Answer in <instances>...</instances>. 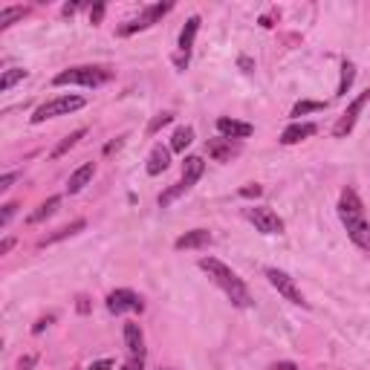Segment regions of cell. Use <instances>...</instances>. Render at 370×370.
I'll return each instance as SVG.
<instances>
[{"instance_id":"cell-18","label":"cell","mask_w":370,"mask_h":370,"mask_svg":"<svg viewBox=\"0 0 370 370\" xmlns=\"http://www.w3.org/2000/svg\"><path fill=\"white\" fill-rule=\"evenodd\" d=\"M93 174H95V162H84L79 171H72V174H70L67 191H70V194H79V191L93 180Z\"/></svg>"},{"instance_id":"cell-25","label":"cell","mask_w":370,"mask_h":370,"mask_svg":"<svg viewBox=\"0 0 370 370\" xmlns=\"http://www.w3.org/2000/svg\"><path fill=\"white\" fill-rule=\"evenodd\" d=\"M353 79H356V70H353V64H350V61H344V64H341V82H339V90H336V95H347V90H350V84H353Z\"/></svg>"},{"instance_id":"cell-28","label":"cell","mask_w":370,"mask_h":370,"mask_svg":"<svg viewBox=\"0 0 370 370\" xmlns=\"http://www.w3.org/2000/svg\"><path fill=\"white\" fill-rule=\"evenodd\" d=\"M15 211H17V203H6L3 214H0V226H9V220L15 217Z\"/></svg>"},{"instance_id":"cell-2","label":"cell","mask_w":370,"mask_h":370,"mask_svg":"<svg viewBox=\"0 0 370 370\" xmlns=\"http://www.w3.org/2000/svg\"><path fill=\"white\" fill-rule=\"evenodd\" d=\"M339 217L347 229V238L353 240L359 249L370 252V223L364 217V206L353 188H344L339 197Z\"/></svg>"},{"instance_id":"cell-34","label":"cell","mask_w":370,"mask_h":370,"mask_svg":"<svg viewBox=\"0 0 370 370\" xmlns=\"http://www.w3.org/2000/svg\"><path fill=\"white\" fill-rule=\"evenodd\" d=\"M12 246H15V238H6L3 243H0V255H9Z\"/></svg>"},{"instance_id":"cell-17","label":"cell","mask_w":370,"mask_h":370,"mask_svg":"<svg viewBox=\"0 0 370 370\" xmlns=\"http://www.w3.org/2000/svg\"><path fill=\"white\" fill-rule=\"evenodd\" d=\"M171 165V148H162V145H153L151 151V157H148V165L145 171L151 174V177H160V174Z\"/></svg>"},{"instance_id":"cell-10","label":"cell","mask_w":370,"mask_h":370,"mask_svg":"<svg viewBox=\"0 0 370 370\" xmlns=\"http://www.w3.org/2000/svg\"><path fill=\"white\" fill-rule=\"evenodd\" d=\"M107 309L113 316H122V313H142L145 301L136 295L133 289H113L107 295Z\"/></svg>"},{"instance_id":"cell-21","label":"cell","mask_w":370,"mask_h":370,"mask_svg":"<svg viewBox=\"0 0 370 370\" xmlns=\"http://www.w3.org/2000/svg\"><path fill=\"white\" fill-rule=\"evenodd\" d=\"M84 136H87V128H79V130H72L70 136H64V139H61V142L55 145V151L49 153V157H52V160L64 157V153H67L70 148H75V145H79V139H84Z\"/></svg>"},{"instance_id":"cell-32","label":"cell","mask_w":370,"mask_h":370,"mask_svg":"<svg viewBox=\"0 0 370 370\" xmlns=\"http://www.w3.org/2000/svg\"><path fill=\"white\" fill-rule=\"evenodd\" d=\"M261 185H246V188H240V194H243V197H261Z\"/></svg>"},{"instance_id":"cell-24","label":"cell","mask_w":370,"mask_h":370,"mask_svg":"<svg viewBox=\"0 0 370 370\" xmlns=\"http://www.w3.org/2000/svg\"><path fill=\"white\" fill-rule=\"evenodd\" d=\"M24 79H26V70H24V67H9V70L3 72V79H0V90L6 93V90H12L17 82H24Z\"/></svg>"},{"instance_id":"cell-14","label":"cell","mask_w":370,"mask_h":370,"mask_svg":"<svg viewBox=\"0 0 370 370\" xmlns=\"http://www.w3.org/2000/svg\"><path fill=\"white\" fill-rule=\"evenodd\" d=\"M211 231L208 229H194V231H185L183 238H177L174 240V249L177 252H183V249H206V246H211Z\"/></svg>"},{"instance_id":"cell-3","label":"cell","mask_w":370,"mask_h":370,"mask_svg":"<svg viewBox=\"0 0 370 370\" xmlns=\"http://www.w3.org/2000/svg\"><path fill=\"white\" fill-rule=\"evenodd\" d=\"M113 79V70L107 67H93V64H82V67H70L61 70L52 79L55 87H64V84H79V87H102Z\"/></svg>"},{"instance_id":"cell-23","label":"cell","mask_w":370,"mask_h":370,"mask_svg":"<svg viewBox=\"0 0 370 370\" xmlns=\"http://www.w3.org/2000/svg\"><path fill=\"white\" fill-rule=\"evenodd\" d=\"M26 12H29V9H24V6H6L3 12H0V29H9L15 21L26 17Z\"/></svg>"},{"instance_id":"cell-39","label":"cell","mask_w":370,"mask_h":370,"mask_svg":"<svg viewBox=\"0 0 370 370\" xmlns=\"http://www.w3.org/2000/svg\"><path fill=\"white\" fill-rule=\"evenodd\" d=\"M75 12H79V3H67L64 6V15H75Z\"/></svg>"},{"instance_id":"cell-12","label":"cell","mask_w":370,"mask_h":370,"mask_svg":"<svg viewBox=\"0 0 370 370\" xmlns=\"http://www.w3.org/2000/svg\"><path fill=\"white\" fill-rule=\"evenodd\" d=\"M217 133L226 136V139L240 142V139H249V136L255 133V128H252L249 122H238V119H229V116H220V119H217Z\"/></svg>"},{"instance_id":"cell-16","label":"cell","mask_w":370,"mask_h":370,"mask_svg":"<svg viewBox=\"0 0 370 370\" xmlns=\"http://www.w3.org/2000/svg\"><path fill=\"white\" fill-rule=\"evenodd\" d=\"M125 344H128V353L136 359H145V336H142V327L136 321L125 324Z\"/></svg>"},{"instance_id":"cell-5","label":"cell","mask_w":370,"mask_h":370,"mask_svg":"<svg viewBox=\"0 0 370 370\" xmlns=\"http://www.w3.org/2000/svg\"><path fill=\"white\" fill-rule=\"evenodd\" d=\"M87 102L82 99V95H55V99L44 102L41 107H38L32 113V125H41L47 119H55V116H70L75 110H82Z\"/></svg>"},{"instance_id":"cell-38","label":"cell","mask_w":370,"mask_h":370,"mask_svg":"<svg viewBox=\"0 0 370 370\" xmlns=\"http://www.w3.org/2000/svg\"><path fill=\"white\" fill-rule=\"evenodd\" d=\"M35 364V356H26V359H21V370H29Z\"/></svg>"},{"instance_id":"cell-15","label":"cell","mask_w":370,"mask_h":370,"mask_svg":"<svg viewBox=\"0 0 370 370\" xmlns=\"http://www.w3.org/2000/svg\"><path fill=\"white\" fill-rule=\"evenodd\" d=\"M316 125L313 122H292L284 133H281V145H298L304 139H309V136H316Z\"/></svg>"},{"instance_id":"cell-9","label":"cell","mask_w":370,"mask_h":370,"mask_svg":"<svg viewBox=\"0 0 370 370\" xmlns=\"http://www.w3.org/2000/svg\"><path fill=\"white\" fill-rule=\"evenodd\" d=\"M266 278H269V284L278 289V295H284L289 304H298V307H307V301H304V295H301V289H298V284L292 281L284 269H275V266H269L266 269Z\"/></svg>"},{"instance_id":"cell-29","label":"cell","mask_w":370,"mask_h":370,"mask_svg":"<svg viewBox=\"0 0 370 370\" xmlns=\"http://www.w3.org/2000/svg\"><path fill=\"white\" fill-rule=\"evenodd\" d=\"M17 177H21V174H17V171H9V174H3V177H0V191H9V188H12V183H15Z\"/></svg>"},{"instance_id":"cell-30","label":"cell","mask_w":370,"mask_h":370,"mask_svg":"<svg viewBox=\"0 0 370 370\" xmlns=\"http://www.w3.org/2000/svg\"><path fill=\"white\" fill-rule=\"evenodd\" d=\"M102 17H105V3H95L90 9V24H102Z\"/></svg>"},{"instance_id":"cell-6","label":"cell","mask_w":370,"mask_h":370,"mask_svg":"<svg viewBox=\"0 0 370 370\" xmlns=\"http://www.w3.org/2000/svg\"><path fill=\"white\" fill-rule=\"evenodd\" d=\"M367 102H370V87L364 90V93H359L353 102L347 105V110L339 116V122H336V128H333V136L336 139H344V136L356 128V122H359V116H362V110L367 107Z\"/></svg>"},{"instance_id":"cell-27","label":"cell","mask_w":370,"mask_h":370,"mask_svg":"<svg viewBox=\"0 0 370 370\" xmlns=\"http://www.w3.org/2000/svg\"><path fill=\"white\" fill-rule=\"evenodd\" d=\"M171 122H174V113H160L157 119H153V122L148 125V133L153 136V133H157L160 128H165V125H171Z\"/></svg>"},{"instance_id":"cell-8","label":"cell","mask_w":370,"mask_h":370,"mask_svg":"<svg viewBox=\"0 0 370 370\" xmlns=\"http://www.w3.org/2000/svg\"><path fill=\"white\" fill-rule=\"evenodd\" d=\"M246 217H249L252 226L261 231V235H281V231H284V220L272 208H266V206H252V208H246Z\"/></svg>"},{"instance_id":"cell-26","label":"cell","mask_w":370,"mask_h":370,"mask_svg":"<svg viewBox=\"0 0 370 370\" xmlns=\"http://www.w3.org/2000/svg\"><path fill=\"white\" fill-rule=\"evenodd\" d=\"M327 105L324 102H298L295 107H292V116H295V119H298V116H307V113H316V110H324Z\"/></svg>"},{"instance_id":"cell-13","label":"cell","mask_w":370,"mask_h":370,"mask_svg":"<svg viewBox=\"0 0 370 370\" xmlns=\"http://www.w3.org/2000/svg\"><path fill=\"white\" fill-rule=\"evenodd\" d=\"M206 151H208V157H211V160H217V162H229L231 157H235V153H240V142L226 139V136H217V139H208Z\"/></svg>"},{"instance_id":"cell-1","label":"cell","mask_w":370,"mask_h":370,"mask_svg":"<svg viewBox=\"0 0 370 370\" xmlns=\"http://www.w3.org/2000/svg\"><path fill=\"white\" fill-rule=\"evenodd\" d=\"M200 269L214 281V286H220V289H223V295H226L231 304H235V307H240V309L252 307L249 286L243 284V278H240L231 266H226L223 261H217V258H211V255H208V258H200Z\"/></svg>"},{"instance_id":"cell-4","label":"cell","mask_w":370,"mask_h":370,"mask_svg":"<svg viewBox=\"0 0 370 370\" xmlns=\"http://www.w3.org/2000/svg\"><path fill=\"white\" fill-rule=\"evenodd\" d=\"M203 171H206L203 157H185V162H183V177H180V183H174L171 188H165V191L160 194V200H157L160 208H168L174 200H180L185 191H191L194 183L203 177Z\"/></svg>"},{"instance_id":"cell-31","label":"cell","mask_w":370,"mask_h":370,"mask_svg":"<svg viewBox=\"0 0 370 370\" xmlns=\"http://www.w3.org/2000/svg\"><path fill=\"white\" fill-rule=\"evenodd\" d=\"M145 367V359H136V356H130L125 364H122V370H142Z\"/></svg>"},{"instance_id":"cell-7","label":"cell","mask_w":370,"mask_h":370,"mask_svg":"<svg viewBox=\"0 0 370 370\" xmlns=\"http://www.w3.org/2000/svg\"><path fill=\"white\" fill-rule=\"evenodd\" d=\"M174 9V3H153V6H145V12L139 17H133V21H128L125 26H119V35H133V32H142L148 26H153L157 21H162V17Z\"/></svg>"},{"instance_id":"cell-11","label":"cell","mask_w":370,"mask_h":370,"mask_svg":"<svg viewBox=\"0 0 370 370\" xmlns=\"http://www.w3.org/2000/svg\"><path fill=\"white\" fill-rule=\"evenodd\" d=\"M197 32H200V17L197 15H191L188 21H185V26L180 29V41H177V47H180V52H177V67L180 70H185L188 67V58H191V49H194V38H197Z\"/></svg>"},{"instance_id":"cell-37","label":"cell","mask_w":370,"mask_h":370,"mask_svg":"<svg viewBox=\"0 0 370 370\" xmlns=\"http://www.w3.org/2000/svg\"><path fill=\"white\" fill-rule=\"evenodd\" d=\"M272 370H295V364H292V362H278Z\"/></svg>"},{"instance_id":"cell-22","label":"cell","mask_w":370,"mask_h":370,"mask_svg":"<svg viewBox=\"0 0 370 370\" xmlns=\"http://www.w3.org/2000/svg\"><path fill=\"white\" fill-rule=\"evenodd\" d=\"M58 206H61V197H58V194H55V197H49L47 203H41V206H38L32 214H29V223L35 226V223H41V220H47V217H52V214H55V208Z\"/></svg>"},{"instance_id":"cell-20","label":"cell","mask_w":370,"mask_h":370,"mask_svg":"<svg viewBox=\"0 0 370 370\" xmlns=\"http://www.w3.org/2000/svg\"><path fill=\"white\" fill-rule=\"evenodd\" d=\"M191 142H194V128L183 125V128L174 130V136H171V151H174V153H185V148H188Z\"/></svg>"},{"instance_id":"cell-36","label":"cell","mask_w":370,"mask_h":370,"mask_svg":"<svg viewBox=\"0 0 370 370\" xmlns=\"http://www.w3.org/2000/svg\"><path fill=\"white\" fill-rule=\"evenodd\" d=\"M49 321H52V318H41V321H38V324L32 327V333H44V327H47Z\"/></svg>"},{"instance_id":"cell-33","label":"cell","mask_w":370,"mask_h":370,"mask_svg":"<svg viewBox=\"0 0 370 370\" xmlns=\"http://www.w3.org/2000/svg\"><path fill=\"white\" fill-rule=\"evenodd\" d=\"M87 370H113V362L110 359H102V362H93Z\"/></svg>"},{"instance_id":"cell-35","label":"cell","mask_w":370,"mask_h":370,"mask_svg":"<svg viewBox=\"0 0 370 370\" xmlns=\"http://www.w3.org/2000/svg\"><path fill=\"white\" fill-rule=\"evenodd\" d=\"M125 145V136H119V139H116V142H110L107 148H105V153H113V151H119Z\"/></svg>"},{"instance_id":"cell-19","label":"cell","mask_w":370,"mask_h":370,"mask_svg":"<svg viewBox=\"0 0 370 370\" xmlns=\"http://www.w3.org/2000/svg\"><path fill=\"white\" fill-rule=\"evenodd\" d=\"M87 223L84 220H75V223H70V226H64V229H58L55 231V235H47V238H41V240H38V246H52V243H58V240H67V238H72V235H79V231L84 229Z\"/></svg>"}]
</instances>
